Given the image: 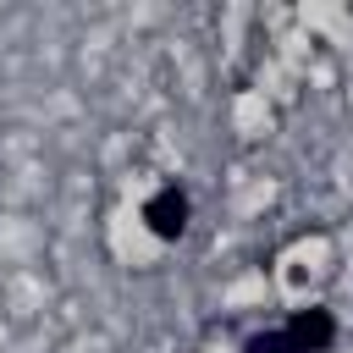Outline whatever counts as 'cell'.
<instances>
[{
    "label": "cell",
    "mask_w": 353,
    "mask_h": 353,
    "mask_svg": "<svg viewBox=\"0 0 353 353\" xmlns=\"http://www.w3.org/2000/svg\"><path fill=\"white\" fill-rule=\"evenodd\" d=\"M143 221H149V232H154L160 243H176V237L188 232V193H182L176 182L154 188V193L143 199Z\"/></svg>",
    "instance_id": "1"
},
{
    "label": "cell",
    "mask_w": 353,
    "mask_h": 353,
    "mask_svg": "<svg viewBox=\"0 0 353 353\" xmlns=\"http://www.w3.org/2000/svg\"><path fill=\"white\" fill-rule=\"evenodd\" d=\"M287 331H292V342H298L303 353H325V347L336 342V320H331V309H320V303L298 309V314L287 320Z\"/></svg>",
    "instance_id": "2"
},
{
    "label": "cell",
    "mask_w": 353,
    "mask_h": 353,
    "mask_svg": "<svg viewBox=\"0 0 353 353\" xmlns=\"http://www.w3.org/2000/svg\"><path fill=\"white\" fill-rule=\"evenodd\" d=\"M243 353H303V347L292 342L287 325H276V331H254V336H243Z\"/></svg>",
    "instance_id": "3"
}]
</instances>
